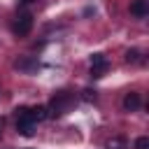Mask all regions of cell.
<instances>
[{
    "label": "cell",
    "mask_w": 149,
    "mask_h": 149,
    "mask_svg": "<svg viewBox=\"0 0 149 149\" xmlns=\"http://www.w3.org/2000/svg\"><path fill=\"white\" fill-rule=\"evenodd\" d=\"M72 102H74V93H70V91H58V93L51 98L47 112H49V116H63V114L70 112Z\"/></svg>",
    "instance_id": "obj_1"
},
{
    "label": "cell",
    "mask_w": 149,
    "mask_h": 149,
    "mask_svg": "<svg viewBox=\"0 0 149 149\" xmlns=\"http://www.w3.org/2000/svg\"><path fill=\"white\" fill-rule=\"evenodd\" d=\"M35 128H37V121L30 116V112H28V107H23V109H19V116H16V130L21 133V135H26V137H30L33 133H35Z\"/></svg>",
    "instance_id": "obj_2"
},
{
    "label": "cell",
    "mask_w": 149,
    "mask_h": 149,
    "mask_svg": "<svg viewBox=\"0 0 149 149\" xmlns=\"http://www.w3.org/2000/svg\"><path fill=\"white\" fill-rule=\"evenodd\" d=\"M33 30V14L30 12H21L14 21V35L16 37H26Z\"/></svg>",
    "instance_id": "obj_3"
},
{
    "label": "cell",
    "mask_w": 149,
    "mask_h": 149,
    "mask_svg": "<svg viewBox=\"0 0 149 149\" xmlns=\"http://www.w3.org/2000/svg\"><path fill=\"white\" fill-rule=\"evenodd\" d=\"M107 68H109V63H107L105 54H93L91 56V77L93 79H100L107 72Z\"/></svg>",
    "instance_id": "obj_4"
},
{
    "label": "cell",
    "mask_w": 149,
    "mask_h": 149,
    "mask_svg": "<svg viewBox=\"0 0 149 149\" xmlns=\"http://www.w3.org/2000/svg\"><path fill=\"white\" fill-rule=\"evenodd\" d=\"M142 105V98H140V93H126V98H123V109H128V112H135L137 107Z\"/></svg>",
    "instance_id": "obj_5"
},
{
    "label": "cell",
    "mask_w": 149,
    "mask_h": 149,
    "mask_svg": "<svg viewBox=\"0 0 149 149\" xmlns=\"http://www.w3.org/2000/svg\"><path fill=\"white\" fill-rule=\"evenodd\" d=\"M130 14L137 16V19L147 16V2H144V0H133V2H130Z\"/></svg>",
    "instance_id": "obj_6"
},
{
    "label": "cell",
    "mask_w": 149,
    "mask_h": 149,
    "mask_svg": "<svg viewBox=\"0 0 149 149\" xmlns=\"http://www.w3.org/2000/svg\"><path fill=\"white\" fill-rule=\"evenodd\" d=\"M28 112H30V116H33L35 121H42V119H47V116H49V112H47V107H44V105L28 107Z\"/></svg>",
    "instance_id": "obj_7"
},
{
    "label": "cell",
    "mask_w": 149,
    "mask_h": 149,
    "mask_svg": "<svg viewBox=\"0 0 149 149\" xmlns=\"http://www.w3.org/2000/svg\"><path fill=\"white\" fill-rule=\"evenodd\" d=\"M140 61V51L137 49H128L126 51V63H137Z\"/></svg>",
    "instance_id": "obj_8"
},
{
    "label": "cell",
    "mask_w": 149,
    "mask_h": 149,
    "mask_svg": "<svg viewBox=\"0 0 149 149\" xmlns=\"http://www.w3.org/2000/svg\"><path fill=\"white\" fill-rule=\"evenodd\" d=\"M133 147H135V149H149V137H147V135H142V137H137Z\"/></svg>",
    "instance_id": "obj_9"
},
{
    "label": "cell",
    "mask_w": 149,
    "mask_h": 149,
    "mask_svg": "<svg viewBox=\"0 0 149 149\" xmlns=\"http://www.w3.org/2000/svg\"><path fill=\"white\" fill-rule=\"evenodd\" d=\"M81 93H84V95H81V98H84V100H86V102H91V100H95V91H91V88H84V91H81Z\"/></svg>",
    "instance_id": "obj_10"
},
{
    "label": "cell",
    "mask_w": 149,
    "mask_h": 149,
    "mask_svg": "<svg viewBox=\"0 0 149 149\" xmlns=\"http://www.w3.org/2000/svg\"><path fill=\"white\" fill-rule=\"evenodd\" d=\"M14 65H16V68H21V70H28V68H33V63H30V61H23V58H21V61H16Z\"/></svg>",
    "instance_id": "obj_11"
},
{
    "label": "cell",
    "mask_w": 149,
    "mask_h": 149,
    "mask_svg": "<svg viewBox=\"0 0 149 149\" xmlns=\"http://www.w3.org/2000/svg\"><path fill=\"white\" fill-rule=\"evenodd\" d=\"M21 2H23V5H30V2H33V0H21Z\"/></svg>",
    "instance_id": "obj_12"
},
{
    "label": "cell",
    "mask_w": 149,
    "mask_h": 149,
    "mask_svg": "<svg viewBox=\"0 0 149 149\" xmlns=\"http://www.w3.org/2000/svg\"><path fill=\"white\" fill-rule=\"evenodd\" d=\"M0 133H2V121H0Z\"/></svg>",
    "instance_id": "obj_13"
}]
</instances>
